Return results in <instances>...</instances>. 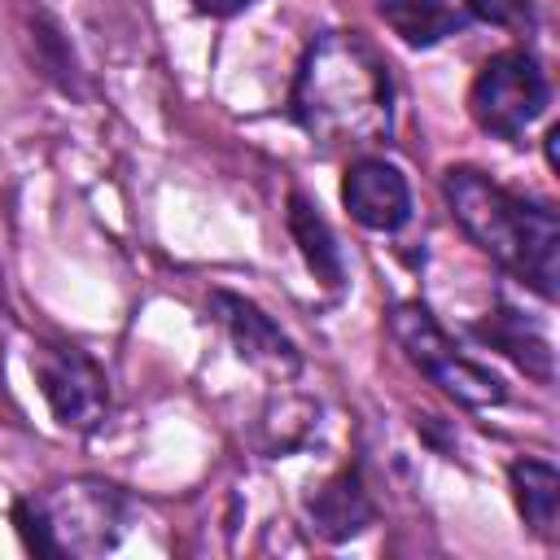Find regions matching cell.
I'll list each match as a JSON object with an SVG mask.
<instances>
[{
	"label": "cell",
	"instance_id": "obj_1",
	"mask_svg": "<svg viewBox=\"0 0 560 560\" xmlns=\"http://www.w3.org/2000/svg\"><path fill=\"white\" fill-rule=\"evenodd\" d=\"M293 122L319 149H372L394 127V79L359 31H324L298 61Z\"/></svg>",
	"mask_w": 560,
	"mask_h": 560
},
{
	"label": "cell",
	"instance_id": "obj_2",
	"mask_svg": "<svg viewBox=\"0 0 560 560\" xmlns=\"http://www.w3.org/2000/svg\"><path fill=\"white\" fill-rule=\"evenodd\" d=\"M442 197L464 228V236L508 267L538 298H556L560 276V219L542 201H525L472 166H451Z\"/></svg>",
	"mask_w": 560,
	"mask_h": 560
},
{
	"label": "cell",
	"instance_id": "obj_3",
	"mask_svg": "<svg viewBox=\"0 0 560 560\" xmlns=\"http://www.w3.org/2000/svg\"><path fill=\"white\" fill-rule=\"evenodd\" d=\"M13 525L26 551L35 556H105L122 538L127 499L92 477H74L48 490H35L13 503Z\"/></svg>",
	"mask_w": 560,
	"mask_h": 560
},
{
	"label": "cell",
	"instance_id": "obj_4",
	"mask_svg": "<svg viewBox=\"0 0 560 560\" xmlns=\"http://www.w3.org/2000/svg\"><path fill=\"white\" fill-rule=\"evenodd\" d=\"M389 328H394L402 354H407L446 398H455V402H464V407H499V402L508 398L503 381H499L490 368H481L477 359H468V354L438 328V319L429 315V306H420V302H398L394 315H389Z\"/></svg>",
	"mask_w": 560,
	"mask_h": 560
},
{
	"label": "cell",
	"instance_id": "obj_5",
	"mask_svg": "<svg viewBox=\"0 0 560 560\" xmlns=\"http://www.w3.org/2000/svg\"><path fill=\"white\" fill-rule=\"evenodd\" d=\"M551 101V88H547V74L538 70V61L525 52V48H508V52H494L472 88H468V109H472V122L499 140H521L525 127L547 109Z\"/></svg>",
	"mask_w": 560,
	"mask_h": 560
},
{
	"label": "cell",
	"instance_id": "obj_6",
	"mask_svg": "<svg viewBox=\"0 0 560 560\" xmlns=\"http://www.w3.org/2000/svg\"><path fill=\"white\" fill-rule=\"evenodd\" d=\"M31 372H35L39 394L52 407L61 429H74V433L101 429V420L109 411V385L88 350H79L70 341H44L31 354Z\"/></svg>",
	"mask_w": 560,
	"mask_h": 560
},
{
	"label": "cell",
	"instance_id": "obj_7",
	"mask_svg": "<svg viewBox=\"0 0 560 560\" xmlns=\"http://www.w3.org/2000/svg\"><path fill=\"white\" fill-rule=\"evenodd\" d=\"M210 315H214L219 328L232 337V346H236V354H241L245 363L267 368V372H276V376H293V372L302 368L298 346H293V341L280 332V324H276L262 306H254L249 298L228 293V289H214V293H210Z\"/></svg>",
	"mask_w": 560,
	"mask_h": 560
},
{
	"label": "cell",
	"instance_id": "obj_8",
	"mask_svg": "<svg viewBox=\"0 0 560 560\" xmlns=\"http://www.w3.org/2000/svg\"><path fill=\"white\" fill-rule=\"evenodd\" d=\"M341 201L350 219L368 232H398L411 219V188L402 171L385 158H354L341 179Z\"/></svg>",
	"mask_w": 560,
	"mask_h": 560
},
{
	"label": "cell",
	"instance_id": "obj_9",
	"mask_svg": "<svg viewBox=\"0 0 560 560\" xmlns=\"http://www.w3.org/2000/svg\"><path fill=\"white\" fill-rule=\"evenodd\" d=\"M381 22L411 48H433L477 22V0H376Z\"/></svg>",
	"mask_w": 560,
	"mask_h": 560
},
{
	"label": "cell",
	"instance_id": "obj_10",
	"mask_svg": "<svg viewBox=\"0 0 560 560\" xmlns=\"http://www.w3.org/2000/svg\"><path fill=\"white\" fill-rule=\"evenodd\" d=\"M306 516L311 529L328 542H346L354 538L368 521H372V499L363 490L359 468H341L337 477H328L311 499H306Z\"/></svg>",
	"mask_w": 560,
	"mask_h": 560
},
{
	"label": "cell",
	"instance_id": "obj_11",
	"mask_svg": "<svg viewBox=\"0 0 560 560\" xmlns=\"http://www.w3.org/2000/svg\"><path fill=\"white\" fill-rule=\"evenodd\" d=\"M289 232L311 267V276L324 284V289H341L346 284V258H341V245L328 228V219L319 214V206H311L302 192H289Z\"/></svg>",
	"mask_w": 560,
	"mask_h": 560
},
{
	"label": "cell",
	"instance_id": "obj_12",
	"mask_svg": "<svg viewBox=\"0 0 560 560\" xmlns=\"http://www.w3.org/2000/svg\"><path fill=\"white\" fill-rule=\"evenodd\" d=\"M472 332H477L481 341H490L494 350H503L508 359H516L529 376L551 381V346H547V337H542L538 328H529V324H525V315H521V311L499 306L494 315L477 319V324H472Z\"/></svg>",
	"mask_w": 560,
	"mask_h": 560
},
{
	"label": "cell",
	"instance_id": "obj_13",
	"mask_svg": "<svg viewBox=\"0 0 560 560\" xmlns=\"http://www.w3.org/2000/svg\"><path fill=\"white\" fill-rule=\"evenodd\" d=\"M512 481V499L525 516V525L538 538H556V521H560V472L542 459H512L508 468Z\"/></svg>",
	"mask_w": 560,
	"mask_h": 560
},
{
	"label": "cell",
	"instance_id": "obj_14",
	"mask_svg": "<svg viewBox=\"0 0 560 560\" xmlns=\"http://www.w3.org/2000/svg\"><path fill=\"white\" fill-rule=\"evenodd\" d=\"M254 0H192V9L197 13H210V18H232V13H241V9H249Z\"/></svg>",
	"mask_w": 560,
	"mask_h": 560
}]
</instances>
